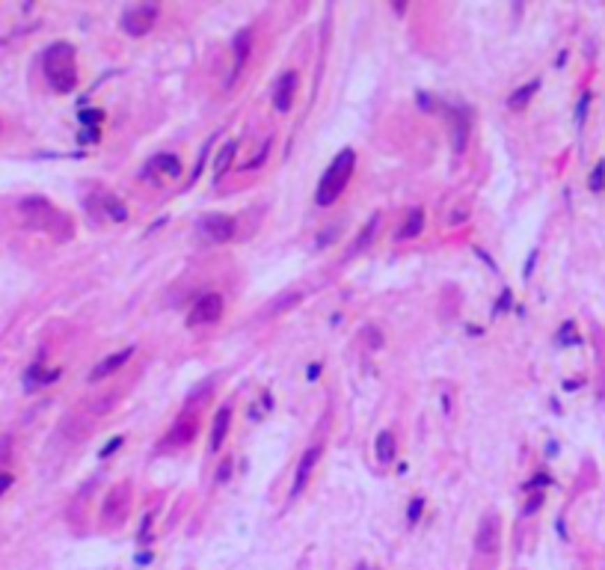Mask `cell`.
I'll return each mask as SVG.
<instances>
[{
	"label": "cell",
	"instance_id": "1",
	"mask_svg": "<svg viewBox=\"0 0 605 570\" xmlns=\"http://www.w3.org/2000/svg\"><path fill=\"white\" fill-rule=\"evenodd\" d=\"M18 211L21 217L27 220V226H33V229H42L47 235H54L57 241H68L71 238V223L63 211H57L51 202H47L45 196H27L18 202Z\"/></svg>",
	"mask_w": 605,
	"mask_h": 570
},
{
	"label": "cell",
	"instance_id": "2",
	"mask_svg": "<svg viewBox=\"0 0 605 570\" xmlns=\"http://www.w3.org/2000/svg\"><path fill=\"white\" fill-rule=\"evenodd\" d=\"M45 78L57 92H71L77 87V68H75V48L68 42H57L42 57Z\"/></svg>",
	"mask_w": 605,
	"mask_h": 570
},
{
	"label": "cell",
	"instance_id": "3",
	"mask_svg": "<svg viewBox=\"0 0 605 570\" xmlns=\"http://www.w3.org/2000/svg\"><path fill=\"white\" fill-rule=\"evenodd\" d=\"M353 163H356V152L353 149H341L336 158H332V163L327 166V173H324V178H320V184H318V193H315L318 205H332V202L341 196V190L348 187L350 175H353Z\"/></svg>",
	"mask_w": 605,
	"mask_h": 570
},
{
	"label": "cell",
	"instance_id": "4",
	"mask_svg": "<svg viewBox=\"0 0 605 570\" xmlns=\"http://www.w3.org/2000/svg\"><path fill=\"white\" fill-rule=\"evenodd\" d=\"M223 309H225V303H223V297H220L217 291L202 294L199 300L193 303V309L187 312V327H190V330H196V327L217 324V321L223 318Z\"/></svg>",
	"mask_w": 605,
	"mask_h": 570
},
{
	"label": "cell",
	"instance_id": "5",
	"mask_svg": "<svg viewBox=\"0 0 605 570\" xmlns=\"http://www.w3.org/2000/svg\"><path fill=\"white\" fill-rule=\"evenodd\" d=\"M160 15V6L158 3H137V6H128L122 12V30L128 36H146L154 24H158Z\"/></svg>",
	"mask_w": 605,
	"mask_h": 570
},
{
	"label": "cell",
	"instance_id": "6",
	"mask_svg": "<svg viewBox=\"0 0 605 570\" xmlns=\"http://www.w3.org/2000/svg\"><path fill=\"white\" fill-rule=\"evenodd\" d=\"M199 238L208 244H229L234 238V220L229 214H208L199 220Z\"/></svg>",
	"mask_w": 605,
	"mask_h": 570
},
{
	"label": "cell",
	"instance_id": "7",
	"mask_svg": "<svg viewBox=\"0 0 605 570\" xmlns=\"http://www.w3.org/2000/svg\"><path fill=\"white\" fill-rule=\"evenodd\" d=\"M498 541H502V526H498V514L490 511V514L481 517L478 534H475V550L481 555H493L498 550Z\"/></svg>",
	"mask_w": 605,
	"mask_h": 570
},
{
	"label": "cell",
	"instance_id": "8",
	"mask_svg": "<svg viewBox=\"0 0 605 570\" xmlns=\"http://www.w3.org/2000/svg\"><path fill=\"white\" fill-rule=\"evenodd\" d=\"M294 95H297V71H285L276 80V89H273V107L279 113H288L294 107Z\"/></svg>",
	"mask_w": 605,
	"mask_h": 570
},
{
	"label": "cell",
	"instance_id": "9",
	"mask_svg": "<svg viewBox=\"0 0 605 570\" xmlns=\"http://www.w3.org/2000/svg\"><path fill=\"white\" fill-rule=\"evenodd\" d=\"M320 446H312V448H306L303 451V458H300V463H297V475H294V484H291V496H300V490L306 487V481H308V475H312V469H315V463L320 460Z\"/></svg>",
	"mask_w": 605,
	"mask_h": 570
},
{
	"label": "cell",
	"instance_id": "10",
	"mask_svg": "<svg viewBox=\"0 0 605 570\" xmlns=\"http://www.w3.org/2000/svg\"><path fill=\"white\" fill-rule=\"evenodd\" d=\"M130 356H134V348H125V351H119V353L104 356V360H101V363H98V365H95L92 372H89V377H87V380H89V383H95V380L110 377L113 372H119V368H122V365L130 360Z\"/></svg>",
	"mask_w": 605,
	"mask_h": 570
},
{
	"label": "cell",
	"instance_id": "11",
	"mask_svg": "<svg viewBox=\"0 0 605 570\" xmlns=\"http://www.w3.org/2000/svg\"><path fill=\"white\" fill-rule=\"evenodd\" d=\"M229 428H232V404H223V407L214 413V422H211V451H220L225 437H229Z\"/></svg>",
	"mask_w": 605,
	"mask_h": 570
},
{
	"label": "cell",
	"instance_id": "12",
	"mask_svg": "<svg viewBox=\"0 0 605 570\" xmlns=\"http://www.w3.org/2000/svg\"><path fill=\"white\" fill-rule=\"evenodd\" d=\"M249 48H253V33L249 30H241L234 36V42H232V51H234V71H232V78H229V83H234V78H237V71L244 68V63H246V57H249Z\"/></svg>",
	"mask_w": 605,
	"mask_h": 570
},
{
	"label": "cell",
	"instance_id": "13",
	"mask_svg": "<svg viewBox=\"0 0 605 570\" xmlns=\"http://www.w3.org/2000/svg\"><path fill=\"white\" fill-rule=\"evenodd\" d=\"M424 229V211L421 208H410L407 211V220H403V226L395 232V241H410V238H419Z\"/></svg>",
	"mask_w": 605,
	"mask_h": 570
},
{
	"label": "cell",
	"instance_id": "14",
	"mask_svg": "<svg viewBox=\"0 0 605 570\" xmlns=\"http://www.w3.org/2000/svg\"><path fill=\"white\" fill-rule=\"evenodd\" d=\"M196 437V419L193 416H181L175 425H172V431H170V443H175V446H181V443H190V439Z\"/></svg>",
	"mask_w": 605,
	"mask_h": 570
},
{
	"label": "cell",
	"instance_id": "15",
	"mask_svg": "<svg viewBox=\"0 0 605 570\" xmlns=\"http://www.w3.org/2000/svg\"><path fill=\"white\" fill-rule=\"evenodd\" d=\"M374 451H377V460L380 463H391V460H395V451H398L395 434H391V431H380L377 434V443H374Z\"/></svg>",
	"mask_w": 605,
	"mask_h": 570
},
{
	"label": "cell",
	"instance_id": "16",
	"mask_svg": "<svg viewBox=\"0 0 605 570\" xmlns=\"http://www.w3.org/2000/svg\"><path fill=\"white\" fill-rule=\"evenodd\" d=\"M377 229H380V217H377V214H374V217H371V220H368V223L362 226V232H359V238H356V244H353V247L348 249V256H356V253H362V249H365L368 244H371V238L377 235Z\"/></svg>",
	"mask_w": 605,
	"mask_h": 570
},
{
	"label": "cell",
	"instance_id": "17",
	"mask_svg": "<svg viewBox=\"0 0 605 570\" xmlns=\"http://www.w3.org/2000/svg\"><path fill=\"white\" fill-rule=\"evenodd\" d=\"M537 89H540V80H528L525 87H519V89L507 98V107H514V110H522V107H525V104L534 98V92H537Z\"/></svg>",
	"mask_w": 605,
	"mask_h": 570
},
{
	"label": "cell",
	"instance_id": "18",
	"mask_svg": "<svg viewBox=\"0 0 605 570\" xmlns=\"http://www.w3.org/2000/svg\"><path fill=\"white\" fill-rule=\"evenodd\" d=\"M151 170H163L166 175L178 178V175H181V161H178L175 154H160V158L149 161V170H146V173H151Z\"/></svg>",
	"mask_w": 605,
	"mask_h": 570
},
{
	"label": "cell",
	"instance_id": "19",
	"mask_svg": "<svg viewBox=\"0 0 605 570\" xmlns=\"http://www.w3.org/2000/svg\"><path fill=\"white\" fill-rule=\"evenodd\" d=\"M101 202H104V214H107L110 220H116V223H125V220H128V208H125V202H122V199H116V196H104Z\"/></svg>",
	"mask_w": 605,
	"mask_h": 570
},
{
	"label": "cell",
	"instance_id": "20",
	"mask_svg": "<svg viewBox=\"0 0 605 570\" xmlns=\"http://www.w3.org/2000/svg\"><path fill=\"white\" fill-rule=\"evenodd\" d=\"M234 152H237V142L234 140H229L223 146V152H220V158H217V163H214V175H223L225 170H229V163H232V158H234Z\"/></svg>",
	"mask_w": 605,
	"mask_h": 570
},
{
	"label": "cell",
	"instance_id": "21",
	"mask_svg": "<svg viewBox=\"0 0 605 570\" xmlns=\"http://www.w3.org/2000/svg\"><path fill=\"white\" fill-rule=\"evenodd\" d=\"M421 511H424V499H421V496H412V499H410V508H407V522H410V526H415V522H419Z\"/></svg>",
	"mask_w": 605,
	"mask_h": 570
},
{
	"label": "cell",
	"instance_id": "22",
	"mask_svg": "<svg viewBox=\"0 0 605 570\" xmlns=\"http://www.w3.org/2000/svg\"><path fill=\"white\" fill-rule=\"evenodd\" d=\"M297 300H300V294H285V297H282V300H276V303H270V309H267V315H273V312H282V309H285V306H288V303H297Z\"/></svg>",
	"mask_w": 605,
	"mask_h": 570
},
{
	"label": "cell",
	"instance_id": "23",
	"mask_svg": "<svg viewBox=\"0 0 605 570\" xmlns=\"http://www.w3.org/2000/svg\"><path fill=\"white\" fill-rule=\"evenodd\" d=\"M588 107H590V95L585 92V95H581V98H578V107H576V122H578V125L585 122V113H588Z\"/></svg>",
	"mask_w": 605,
	"mask_h": 570
},
{
	"label": "cell",
	"instance_id": "24",
	"mask_svg": "<svg viewBox=\"0 0 605 570\" xmlns=\"http://www.w3.org/2000/svg\"><path fill=\"white\" fill-rule=\"evenodd\" d=\"M602 175H605V170H602V163H599L597 170H593V175H590V187H593V190L602 187Z\"/></svg>",
	"mask_w": 605,
	"mask_h": 570
},
{
	"label": "cell",
	"instance_id": "25",
	"mask_svg": "<svg viewBox=\"0 0 605 570\" xmlns=\"http://www.w3.org/2000/svg\"><path fill=\"white\" fill-rule=\"evenodd\" d=\"M119 446H122V437H116V439H110V443H107V446L101 448V458H110V455H113V451H116Z\"/></svg>",
	"mask_w": 605,
	"mask_h": 570
},
{
	"label": "cell",
	"instance_id": "26",
	"mask_svg": "<svg viewBox=\"0 0 605 570\" xmlns=\"http://www.w3.org/2000/svg\"><path fill=\"white\" fill-rule=\"evenodd\" d=\"M229 472H232V460H223V467L217 469V481H225L229 478Z\"/></svg>",
	"mask_w": 605,
	"mask_h": 570
},
{
	"label": "cell",
	"instance_id": "27",
	"mask_svg": "<svg viewBox=\"0 0 605 570\" xmlns=\"http://www.w3.org/2000/svg\"><path fill=\"white\" fill-rule=\"evenodd\" d=\"M9 487H12V475L9 472H0V496H3Z\"/></svg>",
	"mask_w": 605,
	"mask_h": 570
},
{
	"label": "cell",
	"instance_id": "28",
	"mask_svg": "<svg viewBox=\"0 0 605 570\" xmlns=\"http://www.w3.org/2000/svg\"><path fill=\"white\" fill-rule=\"evenodd\" d=\"M540 505H543V496H534V499H531V502L525 505V514H534V511H537Z\"/></svg>",
	"mask_w": 605,
	"mask_h": 570
},
{
	"label": "cell",
	"instance_id": "29",
	"mask_svg": "<svg viewBox=\"0 0 605 570\" xmlns=\"http://www.w3.org/2000/svg\"><path fill=\"white\" fill-rule=\"evenodd\" d=\"M368 342H371L374 348H380V344H383V336H380L377 330H368Z\"/></svg>",
	"mask_w": 605,
	"mask_h": 570
},
{
	"label": "cell",
	"instance_id": "30",
	"mask_svg": "<svg viewBox=\"0 0 605 570\" xmlns=\"http://www.w3.org/2000/svg\"><path fill=\"white\" fill-rule=\"evenodd\" d=\"M98 116H101V113H83V116H80V122H83V125H89V122H98Z\"/></svg>",
	"mask_w": 605,
	"mask_h": 570
},
{
	"label": "cell",
	"instance_id": "31",
	"mask_svg": "<svg viewBox=\"0 0 605 570\" xmlns=\"http://www.w3.org/2000/svg\"><path fill=\"white\" fill-rule=\"evenodd\" d=\"M318 374H320V365H308V377H312V380H315Z\"/></svg>",
	"mask_w": 605,
	"mask_h": 570
},
{
	"label": "cell",
	"instance_id": "32",
	"mask_svg": "<svg viewBox=\"0 0 605 570\" xmlns=\"http://www.w3.org/2000/svg\"><path fill=\"white\" fill-rule=\"evenodd\" d=\"M356 570H380V567H371V564H359Z\"/></svg>",
	"mask_w": 605,
	"mask_h": 570
}]
</instances>
